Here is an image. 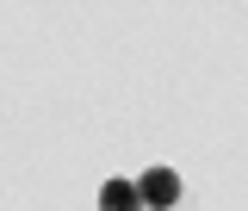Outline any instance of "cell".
<instances>
[{"label":"cell","instance_id":"obj_2","mask_svg":"<svg viewBox=\"0 0 248 211\" xmlns=\"http://www.w3.org/2000/svg\"><path fill=\"white\" fill-rule=\"evenodd\" d=\"M99 211H143L137 180H106V186H99Z\"/></svg>","mask_w":248,"mask_h":211},{"label":"cell","instance_id":"obj_1","mask_svg":"<svg viewBox=\"0 0 248 211\" xmlns=\"http://www.w3.org/2000/svg\"><path fill=\"white\" fill-rule=\"evenodd\" d=\"M137 199H143V211H168L180 199V174H174V168H149V174L137 180Z\"/></svg>","mask_w":248,"mask_h":211}]
</instances>
